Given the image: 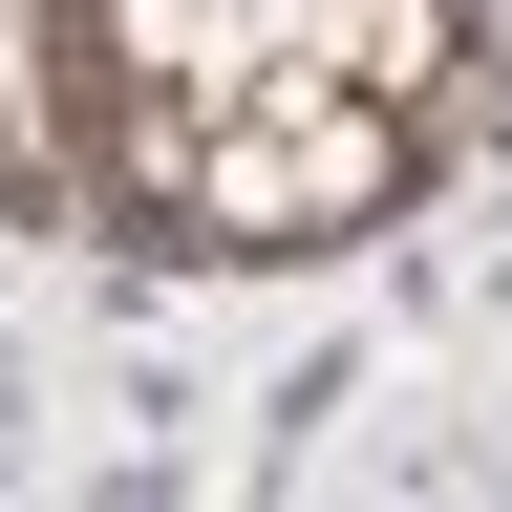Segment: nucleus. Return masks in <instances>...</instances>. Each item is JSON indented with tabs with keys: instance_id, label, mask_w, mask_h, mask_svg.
Masks as SVG:
<instances>
[{
	"instance_id": "nucleus-2",
	"label": "nucleus",
	"mask_w": 512,
	"mask_h": 512,
	"mask_svg": "<svg viewBox=\"0 0 512 512\" xmlns=\"http://www.w3.org/2000/svg\"><path fill=\"white\" fill-rule=\"evenodd\" d=\"M363 86H384V107L448 86V0H363Z\"/></svg>"
},
{
	"instance_id": "nucleus-1",
	"label": "nucleus",
	"mask_w": 512,
	"mask_h": 512,
	"mask_svg": "<svg viewBox=\"0 0 512 512\" xmlns=\"http://www.w3.org/2000/svg\"><path fill=\"white\" fill-rule=\"evenodd\" d=\"M384 192H406V107L342 86L320 43H278V86L192 128V214H214L235 256H299V235H363Z\"/></svg>"
}]
</instances>
